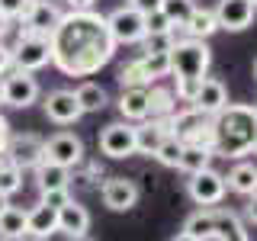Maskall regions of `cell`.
Instances as JSON below:
<instances>
[{
  "label": "cell",
  "mask_w": 257,
  "mask_h": 241,
  "mask_svg": "<svg viewBox=\"0 0 257 241\" xmlns=\"http://www.w3.org/2000/svg\"><path fill=\"white\" fill-rule=\"evenodd\" d=\"M48 42H52V64L64 77H90L116 55L106 16L93 10L64 13L58 26L52 29Z\"/></svg>",
  "instance_id": "cell-1"
},
{
  "label": "cell",
  "mask_w": 257,
  "mask_h": 241,
  "mask_svg": "<svg viewBox=\"0 0 257 241\" xmlns=\"http://www.w3.org/2000/svg\"><path fill=\"white\" fill-rule=\"evenodd\" d=\"M212 135H215V155L222 158H244L251 155L257 142V106L228 103L222 112L212 116Z\"/></svg>",
  "instance_id": "cell-2"
},
{
  "label": "cell",
  "mask_w": 257,
  "mask_h": 241,
  "mask_svg": "<svg viewBox=\"0 0 257 241\" xmlns=\"http://www.w3.org/2000/svg\"><path fill=\"white\" fill-rule=\"evenodd\" d=\"M167 58H171V74L177 80V90L174 96L180 103H193V96H196V87L199 80L206 77L209 71V61H212V55H209V45L203 39H177L174 48L167 52Z\"/></svg>",
  "instance_id": "cell-3"
},
{
  "label": "cell",
  "mask_w": 257,
  "mask_h": 241,
  "mask_svg": "<svg viewBox=\"0 0 257 241\" xmlns=\"http://www.w3.org/2000/svg\"><path fill=\"white\" fill-rule=\"evenodd\" d=\"M171 135L180 139L183 145H199V148H215V135H212V116L193 109V106H183L171 116ZM215 155V151H212Z\"/></svg>",
  "instance_id": "cell-4"
},
{
  "label": "cell",
  "mask_w": 257,
  "mask_h": 241,
  "mask_svg": "<svg viewBox=\"0 0 257 241\" xmlns=\"http://www.w3.org/2000/svg\"><path fill=\"white\" fill-rule=\"evenodd\" d=\"M13 68L16 71H42L52 64V42L48 36H39V32H20V39L13 42Z\"/></svg>",
  "instance_id": "cell-5"
},
{
  "label": "cell",
  "mask_w": 257,
  "mask_h": 241,
  "mask_svg": "<svg viewBox=\"0 0 257 241\" xmlns=\"http://www.w3.org/2000/svg\"><path fill=\"white\" fill-rule=\"evenodd\" d=\"M39 80L29 74V71H16L10 68L4 77H0V100H4V106L10 109H29L32 103L39 100Z\"/></svg>",
  "instance_id": "cell-6"
},
{
  "label": "cell",
  "mask_w": 257,
  "mask_h": 241,
  "mask_svg": "<svg viewBox=\"0 0 257 241\" xmlns=\"http://www.w3.org/2000/svg\"><path fill=\"white\" fill-rule=\"evenodd\" d=\"M106 26H109V36L116 45H139L145 39V13H139L135 7H119L106 16Z\"/></svg>",
  "instance_id": "cell-7"
},
{
  "label": "cell",
  "mask_w": 257,
  "mask_h": 241,
  "mask_svg": "<svg viewBox=\"0 0 257 241\" xmlns=\"http://www.w3.org/2000/svg\"><path fill=\"white\" fill-rule=\"evenodd\" d=\"M187 190H190V199H193L196 206H203V209L219 206L222 199H225V193H228V187H225V177H222L219 171H212V167L190 174Z\"/></svg>",
  "instance_id": "cell-8"
},
{
  "label": "cell",
  "mask_w": 257,
  "mask_h": 241,
  "mask_svg": "<svg viewBox=\"0 0 257 241\" xmlns=\"http://www.w3.org/2000/svg\"><path fill=\"white\" fill-rule=\"evenodd\" d=\"M100 151L106 158H112V161L132 158L135 151H139V145H135V123H125V119L109 123L100 132Z\"/></svg>",
  "instance_id": "cell-9"
},
{
  "label": "cell",
  "mask_w": 257,
  "mask_h": 241,
  "mask_svg": "<svg viewBox=\"0 0 257 241\" xmlns=\"http://www.w3.org/2000/svg\"><path fill=\"white\" fill-rule=\"evenodd\" d=\"M42 161H52L58 167H77L84 161V142L80 135L74 132H55L52 139H45V151H42Z\"/></svg>",
  "instance_id": "cell-10"
},
{
  "label": "cell",
  "mask_w": 257,
  "mask_h": 241,
  "mask_svg": "<svg viewBox=\"0 0 257 241\" xmlns=\"http://www.w3.org/2000/svg\"><path fill=\"white\" fill-rule=\"evenodd\" d=\"M42 151H45V139H39L36 132H20V135H10L4 155L10 158L20 171H29V167L42 164Z\"/></svg>",
  "instance_id": "cell-11"
},
{
  "label": "cell",
  "mask_w": 257,
  "mask_h": 241,
  "mask_svg": "<svg viewBox=\"0 0 257 241\" xmlns=\"http://www.w3.org/2000/svg\"><path fill=\"white\" fill-rule=\"evenodd\" d=\"M61 16H64V13H61V7H58V4H52V0H29L26 10H23V16H20V23H23V29H26V32L52 36V29L58 26Z\"/></svg>",
  "instance_id": "cell-12"
},
{
  "label": "cell",
  "mask_w": 257,
  "mask_h": 241,
  "mask_svg": "<svg viewBox=\"0 0 257 241\" xmlns=\"http://www.w3.org/2000/svg\"><path fill=\"white\" fill-rule=\"evenodd\" d=\"M100 196H103V206L109 212H128L139 203V187L128 177H106L100 187Z\"/></svg>",
  "instance_id": "cell-13"
},
{
  "label": "cell",
  "mask_w": 257,
  "mask_h": 241,
  "mask_svg": "<svg viewBox=\"0 0 257 241\" xmlns=\"http://www.w3.org/2000/svg\"><path fill=\"white\" fill-rule=\"evenodd\" d=\"M257 16V4L254 0H219L215 7V20H219V29L228 32H241L254 23Z\"/></svg>",
  "instance_id": "cell-14"
},
{
  "label": "cell",
  "mask_w": 257,
  "mask_h": 241,
  "mask_svg": "<svg viewBox=\"0 0 257 241\" xmlns=\"http://www.w3.org/2000/svg\"><path fill=\"white\" fill-rule=\"evenodd\" d=\"M42 109H45V119H48V123H55V126H74L77 119L84 116L74 90H52V93L45 96Z\"/></svg>",
  "instance_id": "cell-15"
},
{
  "label": "cell",
  "mask_w": 257,
  "mask_h": 241,
  "mask_svg": "<svg viewBox=\"0 0 257 241\" xmlns=\"http://www.w3.org/2000/svg\"><path fill=\"white\" fill-rule=\"evenodd\" d=\"M190 106L199 109V112H206V116H215V112H222L225 106H228V90H225L222 80L203 77V80H199V87H196V96H193Z\"/></svg>",
  "instance_id": "cell-16"
},
{
  "label": "cell",
  "mask_w": 257,
  "mask_h": 241,
  "mask_svg": "<svg viewBox=\"0 0 257 241\" xmlns=\"http://www.w3.org/2000/svg\"><path fill=\"white\" fill-rule=\"evenodd\" d=\"M58 231L68 235L71 241L87 238V231H90V212H87V206H80L77 199H71L68 206H61L58 209Z\"/></svg>",
  "instance_id": "cell-17"
},
{
  "label": "cell",
  "mask_w": 257,
  "mask_h": 241,
  "mask_svg": "<svg viewBox=\"0 0 257 241\" xmlns=\"http://www.w3.org/2000/svg\"><path fill=\"white\" fill-rule=\"evenodd\" d=\"M171 135V119H142L135 123V145L142 155H155L158 145Z\"/></svg>",
  "instance_id": "cell-18"
},
{
  "label": "cell",
  "mask_w": 257,
  "mask_h": 241,
  "mask_svg": "<svg viewBox=\"0 0 257 241\" xmlns=\"http://www.w3.org/2000/svg\"><path fill=\"white\" fill-rule=\"evenodd\" d=\"M58 231V209H48V206H32L26 209V238L32 241H45L48 235Z\"/></svg>",
  "instance_id": "cell-19"
},
{
  "label": "cell",
  "mask_w": 257,
  "mask_h": 241,
  "mask_svg": "<svg viewBox=\"0 0 257 241\" xmlns=\"http://www.w3.org/2000/svg\"><path fill=\"white\" fill-rule=\"evenodd\" d=\"M119 116L125 123H142L148 119V87H125L119 93Z\"/></svg>",
  "instance_id": "cell-20"
},
{
  "label": "cell",
  "mask_w": 257,
  "mask_h": 241,
  "mask_svg": "<svg viewBox=\"0 0 257 241\" xmlns=\"http://www.w3.org/2000/svg\"><path fill=\"white\" fill-rule=\"evenodd\" d=\"M225 187L231 193H238V196H254L257 193V164L238 161V164L228 171V177H225Z\"/></svg>",
  "instance_id": "cell-21"
},
{
  "label": "cell",
  "mask_w": 257,
  "mask_h": 241,
  "mask_svg": "<svg viewBox=\"0 0 257 241\" xmlns=\"http://www.w3.org/2000/svg\"><path fill=\"white\" fill-rule=\"evenodd\" d=\"M215 29H219L215 10H209V7H196V10L190 13L187 26H183V36H187V39H203V42H206Z\"/></svg>",
  "instance_id": "cell-22"
},
{
  "label": "cell",
  "mask_w": 257,
  "mask_h": 241,
  "mask_svg": "<svg viewBox=\"0 0 257 241\" xmlns=\"http://www.w3.org/2000/svg\"><path fill=\"white\" fill-rule=\"evenodd\" d=\"M74 96L80 103V112H100V109H106V103H109L106 87L96 84V80H84V84L74 90Z\"/></svg>",
  "instance_id": "cell-23"
},
{
  "label": "cell",
  "mask_w": 257,
  "mask_h": 241,
  "mask_svg": "<svg viewBox=\"0 0 257 241\" xmlns=\"http://www.w3.org/2000/svg\"><path fill=\"white\" fill-rule=\"evenodd\" d=\"M177 112V96L167 87H148V119H171Z\"/></svg>",
  "instance_id": "cell-24"
},
{
  "label": "cell",
  "mask_w": 257,
  "mask_h": 241,
  "mask_svg": "<svg viewBox=\"0 0 257 241\" xmlns=\"http://www.w3.org/2000/svg\"><path fill=\"white\" fill-rule=\"evenodd\" d=\"M0 238H4V241L26 238V209L7 206L4 212H0Z\"/></svg>",
  "instance_id": "cell-25"
},
{
  "label": "cell",
  "mask_w": 257,
  "mask_h": 241,
  "mask_svg": "<svg viewBox=\"0 0 257 241\" xmlns=\"http://www.w3.org/2000/svg\"><path fill=\"white\" fill-rule=\"evenodd\" d=\"M183 231L193 235L196 241H209L215 238V206L212 209H199V212H193L187 222H183Z\"/></svg>",
  "instance_id": "cell-26"
},
{
  "label": "cell",
  "mask_w": 257,
  "mask_h": 241,
  "mask_svg": "<svg viewBox=\"0 0 257 241\" xmlns=\"http://www.w3.org/2000/svg\"><path fill=\"white\" fill-rule=\"evenodd\" d=\"M36 180H39V190H58V187H68L71 183V171L52 164V161H42L36 167Z\"/></svg>",
  "instance_id": "cell-27"
},
{
  "label": "cell",
  "mask_w": 257,
  "mask_h": 241,
  "mask_svg": "<svg viewBox=\"0 0 257 241\" xmlns=\"http://www.w3.org/2000/svg\"><path fill=\"white\" fill-rule=\"evenodd\" d=\"M209 161H212V151L209 148H199V145H183V155H180V171L187 174H196V171H206Z\"/></svg>",
  "instance_id": "cell-28"
},
{
  "label": "cell",
  "mask_w": 257,
  "mask_h": 241,
  "mask_svg": "<svg viewBox=\"0 0 257 241\" xmlns=\"http://www.w3.org/2000/svg\"><path fill=\"white\" fill-rule=\"evenodd\" d=\"M155 80L148 77V71L142 68V61L139 58H132V61H125L122 68H119V87H151Z\"/></svg>",
  "instance_id": "cell-29"
},
{
  "label": "cell",
  "mask_w": 257,
  "mask_h": 241,
  "mask_svg": "<svg viewBox=\"0 0 257 241\" xmlns=\"http://www.w3.org/2000/svg\"><path fill=\"white\" fill-rule=\"evenodd\" d=\"M20 187H23V171L7 155H0V193H4V196H13Z\"/></svg>",
  "instance_id": "cell-30"
},
{
  "label": "cell",
  "mask_w": 257,
  "mask_h": 241,
  "mask_svg": "<svg viewBox=\"0 0 257 241\" xmlns=\"http://www.w3.org/2000/svg\"><path fill=\"white\" fill-rule=\"evenodd\" d=\"M158 10L164 13L174 26H187V20H190V13L196 10V4H193V0H161Z\"/></svg>",
  "instance_id": "cell-31"
},
{
  "label": "cell",
  "mask_w": 257,
  "mask_h": 241,
  "mask_svg": "<svg viewBox=\"0 0 257 241\" xmlns=\"http://www.w3.org/2000/svg\"><path fill=\"white\" fill-rule=\"evenodd\" d=\"M139 61H142V68L148 71V77H151V80L171 74V58H167L164 52H142V55H139Z\"/></svg>",
  "instance_id": "cell-32"
},
{
  "label": "cell",
  "mask_w": 257,
  "mask_h": 241,
  "mask_svg": "<svg viewBox=\"0 0 257 241\" xmlns=\"http://www.w3.org/2000/svg\"><path fill=\"white\" fill-rule=\"evenodd\" d=\"M180 155H183V142L174 139V135H167V139L158 145V151H155V158L164 167H177V164H180Z\"/></svg>",
  "instance_id": "cell-33"
},
{
  "label": "cell",
  "mask_w": 257,
  "mask_h": 241,
  "mask_svg": "<svg viewBox=\"0 0 257 241\" xmlns=\"http://www.w3.org/2000/svg\"><path fill=\"white\" fill-rule=\"evenodd\" d=\"M71 187H58V190H39V203L48 206V209H61L71 203Z\"/></svg>",
  "instance_id": "cell-34"
},
{
  "label": "cell",
  "mask_w": 257,
  "mask_h": 241,
  "mask_svg": "<svg viewBox=\"0 0 257 241\" xmlns=\"http://www.w3.org/2000/svg\"><path fill=\"white\" fill-rule=\"evenodd\" d=\"M145 29H148V32H171L174 23L167 20L161 10H151V13H145ZM148 32H145V36H148Z\"/></svg>",
  "instance_id": "cell-35"
},
{
  "label": "cell",
  "mask_w": 257,
  "mask_h": 241,
  "mask_svg": "<svg viewBox=\"0 0 257 241\" xmlns=\"http://www.w3.org/2000/svg\"><path fill=\"white\" fill-rule=\"evenodd\" d=\"M29 0H0V20H20Z\"/></svg>",
  "instance_id": "cell-36"
},
{
  "label": "cell",
  "mask_w": 257,
  "mask_h": 241,
  "mask_svg": "<svg viewBox=\"0 0 257 241\" xmlns=\"http://www.w3.org/2000/svg\"><path fill=\"white\" fill-rule=\"evenodd\" d=\"M10 68H13V52H10L4 42H0V77H4Z\"/></svg>",
  "instance_id": "cell-37"
},
{
  "label": "cell",
  "mask_w": 257,
  "mask_h": 241,
  "mask_svg": "<svg viewBox=\"0 0 257 241\" xmlns=\"http://www.w3.org/2000/svg\"><path fill=\"white\" fill-rule=\"evenodd\" d=\"M219 241H251L247 238V231H244V225H235V228H228Z\"/></svg>",
  "instance_id": "cell-38"
},
{
  "label": "cell",
  "mask_w": 257,
  "mask_h": 241,
  "mask_svg": "<svg viewBox=\"0 0 257 241\" xmlns=\"http://www.w3.org/2000/svg\"><path fill=\"white\" fill-rule=\"evenodd\" d=\"M128 7H135L139 13H151L161 7V0H128Z\"/></svg>",
  "instance_id": "cell-39"
},
{
  "label": "cell",
  "mask_w": 257,
  "mask_h": 241,
  "mask_svg": "<svg viewBox=\"0 0 257 241\" xmlns=\"http://www.w3.org/2000/svg\"><path fill=\"white\" fill-rule=\"evenodd\" d=\"M10 135H13V132H10V123L0 116V155L7 151V142H10Z\"/></svg>",
  "instance_id": "cell-40"
},
{
  "label": "cell",
  "mask_w": 257,
  "mask_h": 241,
  "mask_svg": "<svg viewBox=\"0 0 257 241\" xmlns=\"http://www.w3.org/2000/svg\"><path fill=\"white\" fill-rule=\"evenodd\" d=\"M244 215H247V222H254V225H257V193H254V196H247Z\"/></svg>",
  "instance_id": "cell-41"
},
{
  "label": "cell",
  "mask_w": 257,
  "mask_h": 241,
  "mask_svg": "<svg viewBox=\"0 0 257 241\" xmlns=\"http://www.w3.org/2000/svg\"><path fill=\"white\" fill-rule=\"evenodd\" d=\"M64 4H68L71 10H93L96 0H64Z\"/></svg>",
  "instance_id": "cell-42"
},
{
  "label": "cell",
  "mask_w": 257,
  "mask_h": 241,
  "mask_svg": "<svg viewBox=\"0 0 257 241\" xmlns=\"http://www.w3.org/2000/svg\"><path fill=\"white\" fill-rule=\"evenodd\" d=\"M171 241H196V238H193V235H187V231H177V235H174Z\"/></svg>",
  "instance_id": "cell-43"
},
{
  "label": "cell",
  "mask_w": 257,
  "mask_h": 241,
  "mask_svg": "<svg viewBox=\"0 0 257 241\" xmlns=\"http://www.w3.org/2000/svg\"><path fill=\"white\" fill-rule=\"evenodd\" d=\"M7 206H10V196H4V193H0V212H4Z\"/></svg>",
  "instance_id": "cell-44"
},
{
  "label": "cell",
  "mask_w": 257,
  "mask_h": 241,
  "mask_svg": "<svg viewBox=\"0 0 257 241\" xmlns=\"http://www.w3.org/2000/svg\"><path fill=\"white\" fill-rule=\"evenodd\" d=\"M254 77H257V61H254Z\"/></svg>",
  "instance_id": "cell-45"
},
{
  "label": "cell",
  "mask_w": 257,
  "mask_h": 241,
  "mask_svg": "<svg viewBox=\"0 0 257 241\" xmlns=\"http://www.w3.org/2000/svg\"><path fill=\"white\" fill-rule=\"evenodd\" d=\"M251 151H254V155H257V142H254V148H251Z\"/></svg>",
  "instance_id": "cell-46"
},
{
  "label": "cell",
  "mask_w": 257,
  "mask_h": 241,
  "mask_svg": "<svg viewBox=\"0 0 257 241\" xmlns=\"http://www.w3.org/2000/svg\"><path fill=\"white\" fill-rule=\"evenodd\" d=\"M4 23H7V20H0V29H4Z\"/></svg>",
  "instance_id": "cell-47"
},
{
  "label": "cell",
  "mask_w": 257,
  "mask_h": 241,
  "mask_svg": "<svg viewBox=\"0 0 257 241\" xmlns=\"http://www.w3.org/2000/svg\"><path fill=\"white\" fill-rule=\"evenodd\" d=\"M0 106H4V100H0Z\"/></svg>",
  "instance_id": "cell-48"
},
{
  "label": "cell",
  "mask_w": 257,
  "mask_h": 241,
  "mask_svg": "<svg viewBox=\"0 0 257 241\" xmlns=\"http://www.w3.org/2000/svg\"><path fill=\"white\" fill-rule=\"evenodd\" d=\"M254 4H257V0H254Z\"/></svg>",
  "instance_id": "cell-49"
}]
</instances>
